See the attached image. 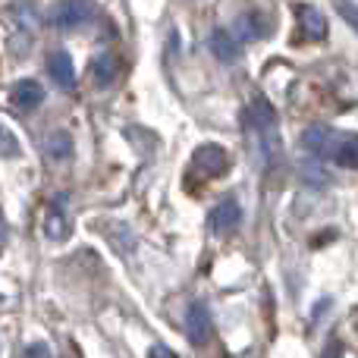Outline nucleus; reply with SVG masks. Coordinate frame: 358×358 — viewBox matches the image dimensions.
Returning a JSON list of instances; mask_svg holds the SVG:
<instances>
[{"label":"nucleus","instance_id":"11","mask_svg":"<svg viewBox=\"0 0 358 358\" xmlns=\"http://www.w3.org/2000/svg\"><path fill=\"white\" fill-rule=\"evenodd\" d=\"M236 31H239V38L252 41V38H264L267 31H271V22H267V19L261 16V13H248V16H242V19H239Z\"/></svg>","mask_w":358,"mask_h":358},{"label":"nucleus","instance_id":"18","mask_svg":"<svg viewBox=\"0 0 358 358\" xmlns=\"http://www.w3.org/2000/svg\"><path fill=\"white\" fill-rule=\"evenodd\" d=\"M321 358H343V346H340V343H330V346L324 349Z\"/></svg>","mask_w":358,"mask_h":358},{"label":"nucleus","instance_id":"4","mask_svg":"<svg viewBox=\"0 0 358 358\" xmlns=\"http://www.w3.org/2000/svg\"><path fill=\"white\" fill-rule=\"evenodd\" d=\"M239 220H242V210L239 204L233 201V198H227V201H220L214 210H210L208 223H210V233L214 236H229L239 229Z\"/></svg>","mask_w":358,"mask_h":358},{"label":"nucleus","instance_id":"9","mask_svg":"<svg viewBox=\"0 0 358 358\" xmlns=\"http://www.w3.org/2000/svg\"><path fill=\"white\" fill-rule=\"evenodd\" d=\"M48 69H50V79H54L60 88H69L76 82L73 60H69L66 50H54V54L48 57Z\"/></svg>","mask_w":358,"mask_h":358},{"label":"nucleus","instance_id":"5","mask_svg":"<svg viewBox=\"0 0 358 358\" xmlns=\"http://www.w3.org/2000/svg\"><path fill=\"white\" fill-rule=\"evenodd\" d=\"M41 98H44V92L35 79H22L10 88V101L19 107V110H31V107H38Z\"/></svg>","mask_w":358,"mask_h":358},{"label":"nucleus","instance_id":"17","mask_svg":"<svg viewBox=\"0 0 358 358\" xmlns=\"http://www.w3.org/2000/svg\"><path fill=\"white\" fill-rule=\"evenodd\" d=\"M148 358H179V355L173 352V349H167V346H151Z\"/></svg>","mask_w":358,"mask_h":358},{"label":"nucleus","instance_id":"7","mask_svg":"<svg viewBox=\"0 0 358 358\" xmlns=\"http://www.w3.org/2000/svg\"><path fill=\"white\" fill-rule=\"evenodd\" d=\"M330 161L358 170V136H343V132H336V142H334V151H330Z\"/></svg>","mask_w":358,"mask_h":358},{"label":"nucleus","instance_id":"15","mask_svg":"<svg viewBox=\"0 0 358 358\" xmlns=\"http://www.w3.org/2000/svg\"><path fill=\"white\" fill-rule=\"evenodd\" d=\"M336 10L346 16V22L352 25V29H358V6H352V3H346V0H336Z\"/></svg>","mask_w":358,"mask_h":358},{"label":"nucleus","instance_id":"8","mask_svg":"<svg viewBox=\"0 0 358 358\" xmlns=\"http://www.w3.org/2000/svg\"><path fill=\"white\" fill-rule=\"evenodd\" d=\"M245 123L258 132H271L273 123H277V113H273V107L267 104L264 98H255L252 107H248V113H245Z\"/></svg>","mask_w":358,"mask_h":358},{"label":"nucleus","instance_id":"13","mask_svg":"<svg viewBox=\"0 0 358 358\" xmlns=\"http://www.w3.org/2000/svg\"><path fill=\"white\" fill-rule=\"evenodd\" d=\"M113 76H117V60H113V57L94 60V82H98V85H110Z\"/></svg>","mask_w":358,"mask_h":358},{"label":"nucleus","instance_id":"19","mask_svg":"<svg viewBox=\"0 0 358 358\" xmlns=\"http://www.w3.org/2000/svg\"><path fill=\"white\" fill-rule=\"evenodd\" d=\"M6 242V223H3V217H0V245Z\"/></svg>","mask_w":358,"mask_h":358},{"label":"nucleus","instance_id":"2","mask_svg":"<svg viewBox=\"0 0 358 358\" xmlns=\"http://www.w3.org/2000/svg\"><path fill=\"white\" fill-rule=\"evenodd\" d=\"M92 16H94L92 0H63V3L54 6L50 22H54L57 29H79V25H85Z\"/></svg>","mask_w":358,"mask_h":358},{"label":"nucleus","instance_id":"3","mask_svg":"<svg viewBox=\"0 0 358 358\" xmlns=\"http://www.w3.org/2000/svg\"><path fill=\"white\" fill-rule=\"evenodd\" d=\"M214 334V324H210V311L204 302H192L185 311V336H189L195 346H204Z\"/></svg>","mask_w":358,"mask_h":358},{"label":"nucleus","instance_id":"6","mask_svg":"<svg viewBox=\"0 0 358 358\" xmlns=\"http://www.w3.org/2000/svg\"><path fill=\"white\" fill-rule=\"evenodd\" d=\"M296 16H299V25H302V35L305 38H311V41L327 38V19H324L315 6H299Z\"/></svg>","mask_w":358,"mask_h":358},{"label":"nucleus","instance_id":"16","mask_svg":"<svg viewBox=\"0 0 358 358\" xmlns=\"http://www.w3.org/2000/svg\"><path fill=\"white\" fill-rule=\"evenodd\" d=\"M22 358H54V355H50L48 343H31V346L22 352Z\"/></svg>","mask_w":358,"mask_h":358},{"label":"nucleus","instance_id":"12","mask_svg":"<svg viewBox=\"0 0 358 358\" xmlns=\"http://www.w3.org/2000/svg\"><path fill=\"white\" fill-rule=\"evenodd\" d=\"M210 50H214V57H220V60H236V57H239V44H236V38L227 35V31H214V35H210Z\"/></svg>","mask_w":358,"mask_h":358},{"label":"nucleus","instance_id":"1","mask_svg":"<svg viewBox=\"0 0 358 358\" xmlns=\"http://www.w3.org/2000/svg\"><path fill=\"white\" fill-rule=\"evenodd\" d=\"M192 170L204 179H217L229 170V155L220 145H201V148L192 155Z\"/></svg>","mask_w":358,"mask_h":358},{"label":"nucleus","instance_id":"10","mask_svg":"<svg viewBox=\"0 0 358 358\" xmlns=\"http://www.w3.org/2000/svg\"><path fill=\"white\" fill-rule=\"evenodd\" d=\"M66 233H69V223L63 217V198H60V201L50 204L48 217H44V236L48 239H66Z\"/></svg>","mask_w":358,"mask_h":358},{"label":"nucleus","instance_id":"14","mask_svg":"<svg viewBox=\"0 0 358 358\" xmlns=\"http://www.w3.org/2000/svg\"><path fill=\"white\" fill-rule=\"evenodd\" d=\"M48 155L57 157V161H63V157L73 155V142H69L66 132H57V136L50 138V142H48Z\"/></svg>","mask_w":358,"mask_h":358}]
</instances>
